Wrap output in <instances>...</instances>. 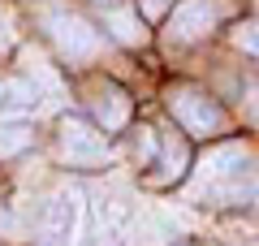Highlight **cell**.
<instances>
[{
  "label": "cell",
  "instance_id": "1",
  "mask_svg": "<svg viewBox=\"0 0 259 246\" xmlns=\"http://www.w3.org/2000/svg\"><path fill=\"white\" fill-rule=\"evenodd\" d=\"M44 30H48V39H52L56 56L69 61V65L91 61V56L100 52V30H95L87 18L69 13V9H48L44 13Z\"/></svg>",
  "mask_w": 259,
  "mask_h": 246
},
{
  "label": "cell",
  "instance_id": "15",
  "mask_svg": "<svg viewBox=\"0 0 259 246\" xmlns=\"http://www.w3.org/2000/svg\"><path fill=\"white\" fill-rule=\"evenodd\" d=\"M95 5H112V0H95Z\"/></svg>",
  "mask_w": 259,
  "mask_h": 246
},
{
  "label": "cell",
  "instance_id": "10",
  "mask_svg": "<svg viewBox=\"0 0 259 246\" xmlns=\"http://www.w3.org/2000/svg\"><path fill=\"white\" fill-rule=\"evenodd\" d=\"M130 151H134V160H139V169H151L160 155V138L151 126H139L134 130V138H130Z\"/></svg>",
  "mask_w": 259,
  "mask_h": 246
},
{
  "label": "cell",
  "instance_id": "3",
  "mask_svg": "<svg viewBox=\"0 0 259 246\" xmlns=\"http://www.w3.org/2000/svg\"><path fill=\"white\" fill-rule=\"evenodd\" d=\"M56 151L69 169H100L108 160V134L82 117H61V134H56Z\"/></svg>",
  "mask_w": 259,
  "mask_h": 246
},
{
  "label": "cell",
  "instance_id": "16",
  "mask_svg": "<svg viewBox=\"0 0 259 246\" xmlns=\"http://www.w3.org/2000/svg\"><path fill=\"white\" fill-rule=\"evenodd\" d=\"M255 5H259V0H255Z\"/></svg>",
  "mask_w": 259,
  "mask_h": 246
},
{
  "label": "cell",
  "instance_id": "4",
  "mask_svg": "<svg viewBox=\"0 0 259 246\" xmlns=\"http://www.w3.org/2000/svg\"><path fill=\"white\" fill-rule=\"evenodd\" d=\"M216 26V9L207 0H182L173 13H168V44H194V39H203L207 30Z\"/></svg>",
  "mask_w": 259,
  "mask_h": 246
},
{
  "label": "cell",
  "instance_id": "13",
  "mask_svg": "<svg viewBox=\"0 0 259 246\" xmlns=\"http://www.w3.org/2000/svg\"><path fill=\"white\" fill-rule=\"evenodd\" d=\"M139 9L147 22H164L168 13H173V0H139Z\"/></svg>",
  "mask_w": 259,
  "mask_h": 246
},
{
  "label": "cell",
  "instance_id": "5",
  "mask_svg": "<svg viewBox=\"0 0 259 246\" xmlns=\"http://www.w3.org/2000/svg\"><path fill=\"white\" fill-rule=\"evenodd\" d=\"M156 173H147L151 186H173L186 177V169H190V143H186L182 134H164L160 138V155L156 164H151Z\"/></svg>",
  "mask_w": 259,
  "mask_h": 246
},
{
  "label": "cell",
  "instance_id": "2",
  "mask_svg": "<svg viewBox=\"0 0 259 246\" xmlns=\"http://www.w3.org/2000/svg\"><path fill=\"white\" fill-rule=\"evenodd\" d=\"M168 112L177 117V126L186 130V134L194 138H216L225 130V112L221 104L212 100L207 91H199V87H168Z\"/></svg>",
  "mask_w": 259,
  "mask_h": 246
},
{
  "label": "cell",
  "instance_id": "12",
  "mask_svg": "<svg viewBox=\"0 0 259 246\" xmlns=\"http://www.w3.org/2000/svg\"><path fill=\"white\" fill-rule=\"evenodd\" d=\"M229 39H233V48H238V52H246V56H259V18H246V22H238Z\"/></svg>",
  "mask_w": 259,
  "mask_h": 246
},
{
  "label": "cell",
  "instance_id": "8",
  "mask_svg": "<svg viewBox=\"0 0 259 246\" xmlns=\"http://www.w3.org/2000/svg\"><path fill=\"white\" fill-rule=\"evenodd\" d=\"M104 30H108L117 44H125V48H143L147 44V30H143V22H139L134 9H108L104 13Z\"/></svg>",
  "mask_w": 259,
  "mask_h": 246
},
{
  "label": "cell",
  "instance_id": "11",
  "mask_svg": "<svg viewBox=\"0 0 259 246\" xmlns=\"http://www.w3.org/2000/svg\"><path fill=\"white\" fill-rule=\"evenodd\" d=\"M35 100H39V91L26 78H13V73L0 78V104H35Z\"/></svg>",
  "mask_w": 259,
  "mask_h": 246
},
{
  "label": "cell",
  "instance_id": "6",
  "mask_svg": "<svg viewBox=\"0 0 259 246\" xmlns=\"http://www.w3.org/2000/svg\"><path fill=\"white\" fill-rule=\"evenodd\" d=\"M74 225H78V199L74 194H52L44 208V246H69Z\"/></svg>",
  "mask_w": 259,
  "mask_h": 246
},
{
  "label": "cell",
  "instance_id": "14",
  "mask_svg": "<svg viewBox=\"0 0 259 246\" xmlns=\"http://www.w3.org/2000/svg\"><path fill=\"white\" fill-rule=\"evenodd\" d=\"M250 112H255V117H259V82H255V87H250Z\"/></svg>",
  "mask_w": 259,
  "mask_h": 246
},
{
  "label": "cell",
  "instance_id": "9",
  "mask_svg": "<svg viewBox=\"0 0 259 246\" xmlns=\"http://www.w3.org/2000/svg\"><path fill=\"white\" fill-rule=\"evenodd\" d=\"M35 143V130L26 121H0V160H13Z\"/></svg>",
  "mask_w": 259,
  "mask_h": 246
},
{
  "label": "cell",
  "instance_id": "7",
  "mask_svg": "<svg viewBox=\"0 0 259 246\" xmlns=\"http://www.w3.org/2000/svg\"><path fill=\"white\" fill-rule=\"evenodd\" d=\"M91 108H95V121H100V130H121L130 121V95L121 91V87H112V82H104L100 91L91 95Z\"/></svg>",
  "mask_w": 259,
  "mask_h": 246
}]
</instances>
